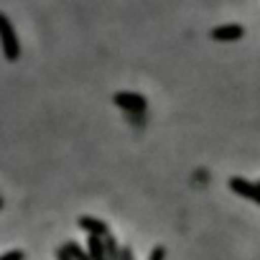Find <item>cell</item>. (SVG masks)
Masks as SVG:
<instances>
[{
	"label": "cell",
	"mask_w": 260,
	"mask_h": 260,
	"mask_svg": "<svg viewBox=\"0 0 260 260\" xmlns=\"http://www.w3.org/2000/svg\"><path fill=\"white\" fill-rule=\"evenodd\" d=\"M79 227L87 230L89 235H97V237H110L107 235V224L102 219H94V217H79Z\"/></svg>",
	"instance_id": "5"
},
{
	"label": "cell",
	"mask_w": 260,
	"mask_h": 260,
	"mask_svg": "<svg viewBox=\"0 0 260 260\" xmlns=\"http://www.w3.org/2000/svg\"><path fill=\"white\" fill-rule=\"evenodd\" d=\"M0 260H23V252L21 250H11L6 255H0Z\"/></svg>",
	"instance_id": "8"
},
{
	"label": "cell",
	"mask_w": 260,
	"mask_h": 260,
	"mask_svg": "<svg viewBox=\"0 0 260 260\" xmlns=\"http://www.w3.org/2000/svg\"><path fill=\"white\" fill-rule=\"evenodd\" d=\"M112 100L125 112H146V97L138 94V92H117Z\"/></svg>",
	"instance_id": "2"
},
{
	"label": "cell",
	"mask_w": 260,
	"mask_h": 260,
	"mask_svg": "<svg viewBox=\"0 0 260 260\" xmlns=\"http://www.w3.org/2000/svg\"><path fill=\"white\" fill-rule=\"evenodd\" d=\"M0 46H3V54L8 61H16L21 56V44H18V36H16V28L13 23L8 21L6 13H0Z\"/></svg>",
	"instance_id": "1"
},
{
	"label": "cell",
	"mask_w": 260,
	"mask_h": 260,
	"mask_svg": "<svg viewBox=\"0 0 260 260\" xmlns=\"http://www.w3.org/2000/svg\"><path fill=\"white\" fill-rule=\"evenodd\" d=\"M0 209H3V199H0Z\"/></svg>",
	"instance_id": "12"
},
{
	"label": "cell",
	"mask_w": 260,
	"mask_h": 260,
	"mask_svg": "<svg viewBox=\"0 0 260 260\" xmlns=\"http://www.w3.org/2000/svg\"><path fill=\"white\" fill-rule=\"evenodd\" d=\"M120 260H133V255H130V250H122V255H120Z\"/></svg>",
	"instance_id": "11"
},
{
	"label": "cell",
	"mask_w": 260,
	"mask_h": 260,
	"mask_svg": "<svg viewBox=\"0 0 260 260\" xmlns=\"http://www.w3.org/2000/svg\"><path fill=\"white\" fill-rule=\"evenodd\" d=\"M89 257H92V260H105V257H107L105 242H102V237H97V235H89Z\"/></svg>",
	"instance_id": "6"
},
{
	"label": "cell",
	"mask_w": 260,
	"mask_h": 260,
	"mask_svg": "<svg viewBox=\"0 0 260 260\" xmlns=\"http://www.w3.org/2000/svg\"><path fill=\"white\" fill-rule=\"evenodd\" d=\"M242 34H245L242 26L230 23V26H217V28L212 31V39H214V41H237V39H242Z\"/></svg>",
	"instance_id": "4"
},
{
	"label": "cell",
	"mask_w": 260,
	"mask_h": 260,
	"mask_svg": "<svg viewBox=\"0 0 260 260\" xmlns=\"http://www.w3.org/2000/svg\"><path fill=\"white\" fill-rule=\"evenodd\" d=\"M56 260H72V257H69V252H67V250L61 247V250L56 252Z\"/></svg>",
	"instance_id": "10"
},
{
	"label": "cell",
	"mask_w": 260,
	"mask_h": 260,
	"mask_svg": "<svg viewBox=\"0 0 260 260\" xmlns=\"http://www.w3.org/2000/svg\"><path fill=\"white\" fill-rule=\"evenodd\" d=\"M164 255H166V250H164V247H156V250L151 252V260H164Z\"/></svg>",
	"instance_id": "9"
},
{
	"label": "cell",
	"mask_w": 260,
	"mask_h": 260,
	"mask_svg": "<svg viewBox=\"0 0 260 260\" xmlns=\"http://www.w3.org/2000/svg\"><path fill=\"white\" fill-rule=\"evenodd\" d=\"M230 189H232L235 194H240V197H245V199H250V202L260 204V186H257V184H250L247 179L235 176V179L230 181Z\"/></svg>",
	"instance_id": "3"
},
{
	"label": "cell",
	"mask_w": 260,
	"mask_h": 260,
	"mask_svg": "<svg viewBox=\"0 0 260 260\" xmlns=\"http://www.w3.org/2000/svg\"><path fill=\"white\" fill-rule=\"evenodd\" d=\"M64 250L69 252V257H72V260H92V257L87 255V250H84V247H79L77 242H67V245H64Z\"/></svg>",
	"instance_id": "7"
}]
</instances>
